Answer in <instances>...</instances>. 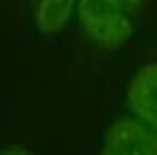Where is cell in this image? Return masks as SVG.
Here are the masks:
<instances>
[{"label": "cell", "instance_id": "obj_1", "mask_svg": "<svg viewBox=\"0 0 157 155\" xmlns=\"http://www.w3.org/2000/svg\"><path fill=\"white\" fill-rule=\"evenodd\" d=\"M151 0H78L83 36L101 50H117L135 34Z\"/></svg>", "mask_w": 157, "mask_h": 155}, {"label": "cell", "instance_id": "obj_4", "mask_svg": "<svg viewBox=\"0 0 157 155\" xmlns=\"http://www.w3.org/2000/svg\"><path fill=\"white\" fill-rule=\"evenodd\" d=\"M76 0H34V25L43 36H56L67 25Z\"/></svg>", "mask_w": 157, "mask_h": 155}, {"label": "cell", "instance_id": "obj_3", "mask_svg": "<svg viewBox=\"0 0 157 155\" xmlns=\"http://www.w3.org/2000/svg\"><path fill=\"white\" fill-rule=\"evenodd\" d=\"M126 103L139 122L157 130V61L141 65L130 76L126 88Z\"/></svg>", "mask_w": 157, "mask_h": 155}, {"label": "cell", "instance_id": "obj_5", "mask_svg": "<svg viewBox=\"0 0 157 155\" xmlns=\"http://www.w3.org/2000/svg\"><path fill=\"white\" fill-rule=\"evenodd\" d=\"M0 155H34V153L23 144H11V146H2Z\"/></svg>", "mask_w": 157, "mask_h": 155}, {"label": "cell", "instance_id": "obj_2", "mask_svg": "<svg viewBox=\"0 0 157 155\" xmlns=\"http://www.w3.org/2000/svg\"><path fill=\"white\" fill-rule=\"evenodd\" d=\"M99 155H157V130L132 117H121L103 130Z\"/></svg>", "mask_w": 157, "mask_h": 155}]
</instances>
